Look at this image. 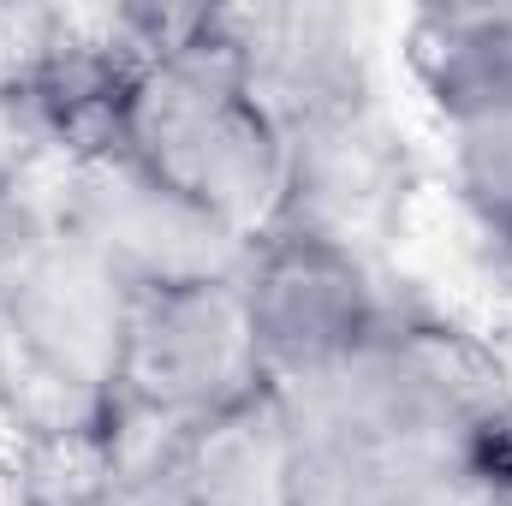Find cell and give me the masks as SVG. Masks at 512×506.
<instances>
[{"mask_svg":"<svg viewBox=\"0 0 512 506\" xmlns=\"http://www.w3.org/2000/svg\"><path fill=\"white\" fill-rule=\"evenodd\" d=\"M256 387H268V376L256 358L239 280L137 292L114 399L120 417L185 435L191 423H209L251 399Z\"/></svg>","mask_w":512,"mask_h":506,"instance_id":"5","label":"cell"},{"mask_svg":"<svg viewBox=\"0 0 512 506\" xmlns=\"http://www.w3.org/2000/svg\"><path fill=\"white\" fill-rule=\"evenodd\" d=\"M221 24L280 131H304L370 108L387 90V36L352 6H221Z\"/></svg>","mask_w":512,"mask_h":506,"instance_id":"7","label":"cell"},{"mask_svg":"<svg viewBox=\"0 0 512 506\" xmlns=\"http://www.w3.org/2000/svg\"><path fill=\"white\" fill-rule=\"evenodd\" d=\"M429 197H435V173L411 126L399 120L393 96L322 126L286 131L280 227H304L370 256H405Z\"/></svg>","mask_w":512,"mask_h":506,"instance_id":"4","label":"cell"},{"mask_svg":"<svg viewBox=\"0 0 512 506\" xmlns=\"http://www.w3.org/2000/svg\"><path fill=\"white\" fill-rule=\"evenodd\" d=\"M66 239L60 167H30L0 179V298H12Z\"/></svg>","mask_w":512,"mask_h":506,"instance_id":"10","label":"cell"},{"mask_svg":"<svg viewBox=\"0 0 512 506\" xmlns=\"http://www.w3.org/2000/svg\"><path fill=\"white\" fill-rule=\"evenodd\" d=\"M387 60L429 131L512 102V6H417L399 12Z\"/></svg>","mask_w":512,"mask_h":506,"instance_id":"8","label":"cell"},{"mask_svg":"<svg viewBox=\"0 0 512 506\" xmlns=\"http://www.w3.org/2000/svg\"><path fill=\"white\" fill-rule=\"evenodd\" d=\"M411 286L417 268L405 256H370L304 227H274L251 245L239 274L262 376L274 387H310L346 370L393 328Z\"/></svg>","mask_w":512,"mask_h":506,"instance_id":"2","label":"cell"},{"mask_svg":"<svg viewBox=\"0 0 512 506\" xmlns=\"http://www.w3.org/2000/svg\"><path fill=\"white\" fill-rule=\"evenodd\" d=\"M114 155L191 197L245 245L280 227L286 131L256 96L251 72L221 24V6H203L185 42L143 60L120 114Z\"/></svg>","mask_w":512,"mask_h":506,"instance_id":"1","label":"cell"},{"mask_svg":"<svg viewBox=\"0 0 512 506\" xmlns=\"http://www.w3.org/2000/svg\"><path fill=\"white\" fill-rule=\"evenodd\" d=\"M0 304L24 352V399H18L12 429L108 423L120 399L137 292L66 227L54 256Z\"/></svg>","mask_w":512,"mask_h":506,"instance_id":"3","label":"cell"},{"mask_svg":"<svg viewBox=\"0 0 512 506\" xmlns=\"http://www.w3.org/2000/svg\"><path fill=\"white\" fill-rule=\"evenodd\" d=\"M173 465L197 506H292V417L280 387H256L233 411L191 423Z\"/></svg>","mask_w":512,"mask_h":506,"instance_id":"9","label":"cell"},{"mask_svg":"<svg viewBox=\"0 0 512 506\" xmlns=\"http://www.w3.org/2000/svg\"><path fill=\"white\" fill-rule=\"evenodd\" d=\"M66 227L102 256L131 292H167V286H203V280H239L251 245L233 239L215 215H203L191 197L161 185L126 155H102L60 173Z\"/></svg>","mask_w":512,"mask_h":506,"instance_id":"6","label":"cell"}]
</instances>
